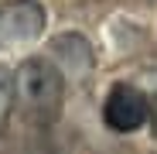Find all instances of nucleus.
<instances>
[{
  "mask_svg": "<svg viewBox=\"0 0 157 154\" xmlns=\"http://www.w3.org/2000/svg\"><path fill=\"white\" fill-rule=\"evenodd\" d=\"M137 86H140L144 96H147V106H150V130H154V137H157V72H144L140 79H137Z\"/></svg>",
  "mask_w": 157,
  "mask_h": 154,
  "instance_id": "6",
  "label": "nucleus"
},
{
  "mask_svg": "<svg viewBox=\"0 0 157 154\" xmlns=\"http://www.w3.org/2000/svg\"><path fill=\"white\" fill-rule=\"evenodd\" d=\"M48 28V14L41 0H7L0 4V45H24L41 38Z\"/></svg>",
  "mask_w": 157,
  "mask_h": 154,
  "instance_id": "3",
  "label": "nucleus"
},
{
  "mask_svg": "<svg viewBox=\"0 0 157 154\" xmlns=\"http://www.w3.org/2000/svg\"><path fill=\"white\" fill-rule=\"evenodd\" d=\"M10 113H14V72L0 65V134L7 130Z\"/></svg>",
  "mask_w": 157,
  "mask_h": 154,
  "instance_id": "5",
  "label": "nucleus"
},
{
  "mask_svg": "<svg viewBox=\"0 0 157 154\" xmlns=\"http://www.w3.org/2000/svg\"><path fill=\"white\" fill-rule=\"evenodd\" d=\"M51 62L58 65V72L65 75V79H75V82H82L92 75L96 69V55H92V45L78 34V31H65L58 34L55 41H51Z\"/></svg>",
  "mask_w": 157,
  "mask_h": 154,
  "instance_id": "4",
  "label": "nucleus"
},
{
  "mask_svg": "<svg viewBox=\"0 0 157 154\" xmlns=\"http://www.w3.org/2000/svg\"><path fill=\"white\" fill-rule=\"evenodd\" d=\"M102 120L116 134H133L144 123H150V106L147 96L137 82H116L109 86L106 99H102Z\"/></svg>",
  "mask_w": 157,
  "mask_h": 154,
  "instance_id": "2",
  "label": "nucleus"
},
{
  "mask_svg": "<svg viewBox=\"0 0 157 154\" xmlns=\"http://www.w3.org/2000/svg\"><path fill=\"white\" fill-rule=\"evenodd\" d=\"M14 106H21V113L38 127H51L62 116L65 106V75L58 72V65L34 55L24 58L14 72Z\"/></svg>",
  "mask_w": 157,
  "mask_h": 154,
  "instance_id": "1",
  "label": "nucleus"
}]
</instances>
